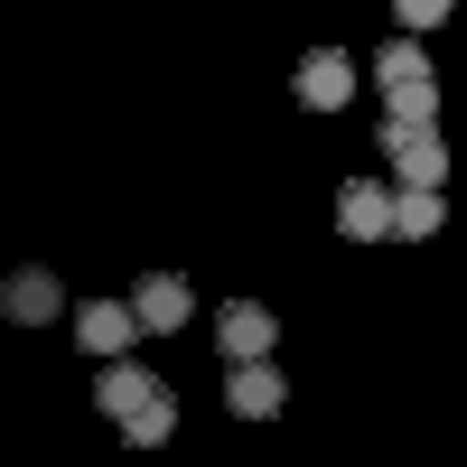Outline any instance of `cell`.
Masks as SVG:
<instances>
[{
  "label": "cell",
  "instance_id": "6",
  "mask_svg": "<svg viewBox=\"0 0 467 467\" xmlns=\"http://www.w3.org/2000/svg\"><path fill=\"white\" fill-rule=\"evenodd\" d=\"M337 224L356 234V244H374V234L393 224V187H383V178H346L337 187Z\"/></svg>",
  "mask_w": 467,
  "mask_h": 467
},
{
  "label": "cell",
  "instance_id": "5",
  "mask_svg": "<svg viewBox=\"0 0 467 467\" xmlns=\"http://www.w3.org/2000/svg\"><path fill=\"white\" fill-rule=\"evenodd\" d=\"M75 337H85V356H122L140 337V318H131V299H85L75 308Z\"/></svg>",
  "mask_w": 467,
  "mask_h": 467
},
{
  "label": "cell",
  "instance_id": "2",
  "mask_svg": "<svg viewBox=\"0 0 467 467\" xmlns=\"http://www.w3.org/2000/svg\"><path fill=\"white\" fill-rule=\"evenodd\" d=\"M281 402H290L281 365H271V356H234V374H224V411H234V420H271Z\"/></svg>",
  "mask_w": 467,
  "mask_h": 467
},
{
  "label": "cell",
  "instance_id": "12",
  "mask_svg": "<svg viewBox=\"0 0 467 467\" xmlns=\"http://www.w3.org/2000/svg\"><path fill=\"white\" fill-rule=\"evenodd\" d=\"M169 431H178V402H169V383H160V393H150V402L122 420V440H131V449H160Z\"/></svg>",
  "mask_w": 467,
  "mask_h": 467
},
{
  "label": "cell",
  "instance_id": "7",
  "mask_svg": "<svg viewBox=\"0 0 467 467\" xmlns=\"http://www.w3.org/2000/svg\"><path fill=\"white\" fill-rule=\"evenodd\" d=\"M346 94H356V57H346V47H318V57L299 66V103L308 112H337Z\"/></svg>",
  "mask_w": 467,
  "mask_h": 467
},
{
  "label": "cell",
  "instance_id": "14",
  "mask_svg": "<svg viewBox=\"0 0 467 467\" xmlns=\"http://www.w3.org/2000/svg\"><path fill=\"white\" fill-rule=\"evenodd\" d=\"M449 19V0H402V28H440Z\"/></svg>",
  "mask_w": 467,
  "mask_h": 467
},
{
  "label": "cell",
  "instance_id": "1",
  "mask_svg": "<svg viewBox=\"0 0 467 467\" xmlns=\"http://www.w3.org/2000/svg\"><path fill=\"white\" fill-rule=\"evenodd\" d=\"M383 150H393V178H402V187H440V178H449L440 122H383Z\"/></svg>",
  "mask_w": 467,
  "mask_h": 467
},
{
  "label": "cell",
  "instance_id": "3",
  "mask_svg": "<svg viewBox=\"0 0 467 467\" xmlns=\"http://www.w3.org/2000/svg\"><path fill=\"white\" fill-rule=\"evenodd\" d=\"M215 346H224V356H271L281 327H271L262 299H224V308H215Z\"/></svg>",
  "mask_w": 467,
  "mask_h": 467
},
{
  "label": "cell",
  "instance_id": "13",
  "mask_svg": "<svg viewBox=\"0 0 467 467\" xmlns=\"http://www.w3.org/2000/svg\"><path fill=\"white\" fill-rule=\"evenodd\" d=\"M393 75H431V57H420V28H402L393 47H374V85H393Z\"/></svg>",
  "mask_w": 467,
  "mask_h": 467
},
{
  "label": "cell",
  "instance_id": "8",
  "mask_svg": "<svg viewBox=\"0 0 467 467\" xmlns=\"http://www.w3.org/2000/svg\"><path fill=\"white\" fill-rule=\"evenodd\" d=\"M150 393H160V374H150V365H131V356H103V374H94V402H103L112 420H131Z\"/></svg>",
  "mask_w": 467,
  "mask_h": 467
},
{
  "label": "cell",
  "instance_id": "9",
  "mask_svg": "<svg viewBox=\"0 0 467 467\" xmlns=\"http://www.w3.org/2000/svg\"><path fill=\"white\" fill-rule=\"evenodd\" d=\"M57 299H66V290H57V271H37V262H28V271H10V290H0V318L47 327V318H57Z\"/></svg>",
  "mask_w": 467,
  "mask_h": 467
},
{
  "label": "cell",
  "instance_id": "10",
  "mask_svg": "<svg viewBox=\"0 0 467 467\" xmlns=\"http://www.w3.org/2000/svg\"><path fill=\"white\" fill-rule=\"evenodd\" d=\"M440 187H393V224H383V234H402V244H431V234H440Z\"/></svg>",
  "mask_w": 467,
  "mask_h": 467
},
{
  "label": "cell",
  "instance_id": "4",
  "mask_svg": "<svg viewBox=\"0 0 467 467\" xmlns=\"http://www.w3.org/2000/svg\"><path fill=\"white\" fill-rule=\"evenodd\" d=\"M187 308H197V299H187V281H178V271H150V281L131 290V318H140V337H169V327H187Z\"/></svg>",
  "mask_w": 467,
  "mask_h": 467
},
{
  "label": "cell",
  "instance_id": "11",
  "mask_svg": "<svg viewBox=\"0 0 467 467\" xmlns=\"http://www.w3.org/2000/svg\"><path fill=\"white\" fill-rule=\"evenodd\" d=\"M383 122H440V75H393L383 85Z\"/></svg>",
  "mask_w": 467,
  "mask_h": 467
}]
</instances>
